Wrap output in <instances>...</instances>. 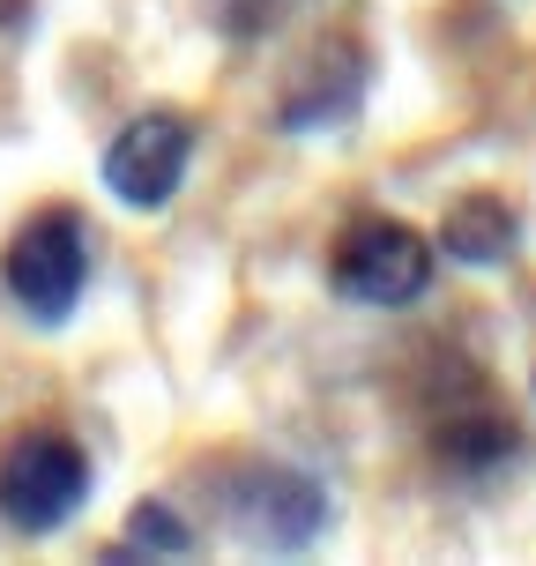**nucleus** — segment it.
Returning <instances> with one entry per match:
<instances>
[{
  "mask_svg": "<svg viewBox=\"0 0 536 566\" xmlns=\"http://www.w3.org/2000/svg\"><path fill=\"white\" fill-rule=\"evenodd\" d=\"M187 149H195V127L179 113H141L105 149V187L127 209H165L179 195V179H187Z\"/></svg>",
  "mask_w": 536,
  "mask_h": 566,
  "instance_id": "4",
  "label": "nucleus"
},
{
  "mask_svg": "<svg viewBox=\"0 0 536 566\" xmlns=\"http://www.w3.org/2000/svg\"><path fill=\"white\" fill-rule=\"evenodd\" d=\"M514 454V424H448V432H440V462H448V470H500V462H507Z\"/></svg>",
  "mask_w": 536,
  "mask_h": 566,
  "instance_id": "8",
  "label": "nucleus"
},
{
  "mask_svg": "<svg viewBox=\"0 0 536 566\" xmlns=\"http://www.w3.org/2000/svg\"><path fill=\"white\" fill-rule=\"evenodd\" d=\"M0 283L8 298L38 321V328H60L67 313L83 306V283H90V231L75 209H38L8 254H0Z\"/></svg>",
  "mask_w": 536,
  "mask_h": 566,
  "instance_id": "1",
  "label": "nucleus"
},
{
  "mask_svg": "<svg viewBox=\"0 0 536 566\" xmlns=\"http://www.w3.org/2000/svg\"><path fill=\"white\" fill-rule=\"evenodd\" d=\"M179 552H195V530L165 507V500H141L127 514V559H179Z\"/></svg>",
  "mask_w": 536,
  "mask_h": 566,
  "instance_id": "7",
  "label": "nucleus"
},
{
  "mask_svg": "<svg viewBox=\"0 0 536 566\" xmlns=\"http://www.w3.org/2000/svg\"><path fill=\"white\" fill-rule=\"evenodd\" d=\"M90 500V454L67 432H23L0 454V522L23 537L67 530Z\"/></svg>",
  "mask_w": 536,
  "mask_h": 566,
  "instance_id": "2",
  "label": "nucleus"
},
{
  "mask_svg": "<svg viewBox=\"0 0 536 566\" xmlns=\"http://www.w3.org/2000/svg\"><path fill=\"white\" fill-rule=\"evenodd\" d=\"M328 276L350 306H418L432 283V247H424V231L396 224V217H366L336 239Z\"/></svg>",
  "mask_w": 536,
  "mask_h": 566,
  "instance_id": "3",
  "label": "nucleus"
},
{
  "mask_svg": "<svg viewBox=\"0 0 536 566\" xmlns=\"http://www.w3.org/2000/svg\"><path fill=\"white\" fill-rule=\"evenodd\" d=\"M209 8H217L224 38H269L291 15V0H209Z\"/></svg>",
  "mask_w": 536,
  "mask_h": 566,
  "instance_id": "9",
  "label": "nucleus"
},
{
  "mask_svg": "<svg viewBox=\"0 0 536 566\" xmlns=\"http://www.w3.org/2000/svg\"><path fill=\"white\" fill-rule=\"evenodd\" d=\"M328 522V500L320 484L298 478V470H246L239 478V500H231V530L261 552H298V544L320 537Z\"/></svg>",
  "mask_w": 536,
  "mask_h": 566,
  "instance_id": "5",
  "label": "nucleus"
},
{
  "mask_svg": "<svg viewBox=\"0 0 536 566\" xmlns=\"http://www.w3.org/2000/svg\"><path fill=\"white\" fill-rule=\"evenodd\" d=\"M514 239H522V224H514L507 201L492 195H470L448 209V224H440V254L462 261V269H500V261L514 254Z\"/></svg>",
  "mask_w": 536,
  "mask_h": 566,
  "instance_id": "6",
  "label": "nucleus"
}]
</instances>
